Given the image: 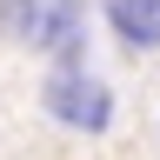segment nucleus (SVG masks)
Masks as SVG:
<instances>
[{
  "mask_svg": "<svg viewBox=\"0 0 160 160\" xmlns=\"http://www.w3.org/2000/svg\"><path fill=\"white\" fill-rule=\"evenodd\" d=\"M107 20L133 47H160V0H107Z\"/></svg>",
  "mask_w": 160,
  "mask_h": 160,
  "instance_id": "obj_2",
  "label": "nucleus"
},
{
  "mask_svg": "<svg viewBox=\"0 0 160 160\" xmlns=\"http://www.w3.org/2000/svg\"><path fill=\"white\" fill-rule=\"evenodd\" d=\"M47 113L53 120H67V127H80V133H100L113 120V100H107V87H100L93 73H80V67H60L53 80H47Z\"/></svg>",
  "mask_w": 160,
  "mask_h": 160,
  "instance_id": "obj_1",
  "label": "nucleus"
}]
</instances>
